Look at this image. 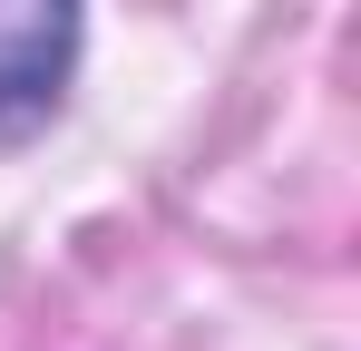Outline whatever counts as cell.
Here are the masks:
<instances>
[{
    "label": "cell",
    "instance_id": "1",
    "mask_svg": "<svg viewBox=\"0 0 361 351\" xmlns=\"http://www.w3.org/2000/svg\"><path fill=\"white\" fill-rule=\"evenodd\" d=\"M78 68V0H0V147L39 137Z\"/></svg>",
    "mask_w": 361,
    "mask_h": 351
}]
</instances>
